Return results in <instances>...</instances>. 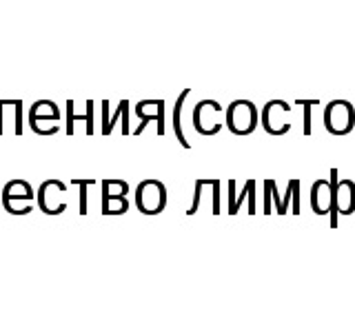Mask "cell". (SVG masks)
I'll list each match as a JSON object with an SVG mask.
<instances>
[{
    "label": "cell",
    "instance_id": "1",
    "mask_svg": "<svg viewBox=\"0 0 355 319\" xmlns=\"http://www.w3.org/2000/svg\"><path fill=\"white\" fill-rule=\"evenodd\" d=\"M36 202V191L27 180H9L0 193V204L9 215H29Z\"/></svg>",
    "mask_w": 355,
    "mask_h": 319
},
{
    "label": "cell",
    "instance_id": "5",
    "mask_svg": "<svg viewBox=\"0 0 355 319\" xmlns=\"http://www.w3.org/2000/svg\"><path fill=\"white\" fill-rule=\"evenodd\" d=\"M353 122H355V111H353L351 102H347V100L329 102L327 111H324V125L331 134H338V136L349 134L353 129Z\"/></svg>",
    "mask_w": 355,
    "mask_h": 319
},
{
    "label": "cell",
    "instance_id": "11",
    "mask_svg": "<svg viewBox=\"0 0 355 319\" xmlns=\"http://www.w3.org/2000/svg\"><path fill=\"white\" fill-rule=\"evenodd\" d=\"M71 184L73 186H80V215H87V193L85 191H87V186L98 184V182L96 180H83V178L78 180L76 178V180H71Z\"/></svg>",
    "mask_w": 355,
    "mask_h": 319
},
{
    "label": "cell",
    "instance_id": "3",
    "mask_svg": "<svg viewBox=\"0 0 355 319\" xmlns=\"http://www.w3.org/2000/svg\"><path fill=\"white\" fill-rule=\"evenodd\" d=\"M64 193H67V184L62 180L49 178L38 186L36 204L44 215H62L67 211Z\"/></svg>",
    "mask_w": 355,
    "mask_h": 319
},
{
    "label": "cell",
    "instance_id": "4",
    "mask_svg": "<svg viewBox=\"0 0 355 319\" xmlns=\"http://www.w3.org/2000/svg\"><path fill=\"white\" fill-rule=\"evenodd\" d=\"M103 204L100 211L103 215H125L129 211V184L125 180H103Z\"/></svg>",
    "mask_w": 355,
    "mask_h": 319
},
{
    "label": "cell",
    "instance_id": "7",
    "mask_svg": "<svg viewBox=\"0 0 355 319\" xmlns=\"http://www.w3.org/2000/svg\"><path fill=\"white\" fill-rule=\"evenodd\" d=\"M62 111L53 100H36L27 111L29 125H42V122H60Z\"/></svg>",
    "mask_w": 355,
    "mask_h": 319
},
{
    "label": "cell",
    "instance_id": "2",
    "mask_svg": "<svg viewBox=\"0 0 355 319\" xmlns=\"http://www.w3.org/2000/svg\"><path fill=\"white\" fill-rule=\"evenodd\" d=\"M169 195L160 180H144L136 186V208L144 215H158L166 208Z\"/></svg>",
    "mask_w": 355,
    "mask_h": 319
},
{
    "label": "cell",
    "instance_id": "6",
    "mask_svg": "<svg viewBox=\"0 0 355 319\" xmlns=\"http://www.w3.org/2000/svg\"><path fill=\"white\" fill-rule=\"evenodd\" d=\"M227 127L238 136L251 134L253 127H255V109H253V104L247 102V100L233 102L229 107V111H227Z\"/></svg>",
    "mask_w": 355,
    "mask_h": 319
},
{
    "label": "cell",
    "instance_id": "8",
    "mask_svg": "<svg viewBox=\"0 0 355 319\" xmlns=\"http://www.w3.org/2000/svg\"><path fill=\"white\" fill-rule=\"evenodd\" d=\"M136 113L142 118V125H149V120L158 122V134H164V102L162 100H144L138 102Z\"/></svg>",
    "mask_w": 355,
    "mask_h": 319
},
{
    "label": "cell",
    "instance_id": "10",
    "mask_svg": "<svg viewBox=\"0 0 355 319\" xmlns=\"http://www.w3.org/2000/svg\"><path fill=\"white\" fill-rule=\"evenodd\" d=\"M187 95H189V91H184L180 98H178L175 109H173V129H175V136H178V140H180L182 147H189V142H187V138L182 134V125H180V111H182V102L187 100Z\"/></svg>",
    "mask_w": 355,
    "mask_h": 319
},
{
    "label": "cell",
    "instance_id": "12",
    "mask_svg": "<svg viewBox=\"0 0 355 319\" xmlns=\"http://www.w3.org/2000/svg\"><path fill=\"white\" fill-rule=\"evenodd\" d=\"M22 131H25V127H22V100H16V104H14V134L22 136Z\"/></svg>",
    "mask_w": 355,
    "mask_h": 319
},
{
    "label": "cell",
    "instance_id": "14",
    "mask_svg": "<svg viewBox=\"0 0 355 319\" xmlns=\"http://www.w3.org/2000/svg\"><path fill=\"white\" fill-rule=\"evenodd\" d=\"M94 107H96V104H94L92 100H89V102L85 104V113H87V134H89V136H94V131H96V129H94Z\"/></svg>",
    "mask_w": 355,
    "mask_h": 319
},
{
    "label": "cell",
    "instance_id": "9",
    "mask_svg": "<svg viewBox=\"0 0 355 319\" xmlns=\"http://www.w3.org/2000/svg\"><path fill=\"white\" fill-rule=\"evenodd\" d=\"M118 120H122V134H129V102L122 100L118 107H116V113L109 118V125L103 129V134L109 136L111 131H114V125L118 122Z\"/></svg>",
    "mask_w": 355,
    "mask_h": 319
},
{
    "label": "cell",
    "instance_id": "13",
    "mask_svg": "<svg viewBox=\"0 0 355 319\" xmlns=\"http://www.w3.org/2000/svg\"><path fill=\"white\" fill-rule=\"evenodd\" d=\"M71 107H73V100H67V104H64V113H67L64 134H67V136H73V118H71Z\"/></svg>",
    "mask_w": 355,
    "mask_h": 319
},
{
    "label": "cell",
    "instance_id": "15",
    "mask_svg": "<svg viewBox=\"0 0 355 319\" xmlns=\"http://www.w3.org/2000/svg\"><path fill=\"white\" fill-rule=\"evenodd\" d=\"M5 134V104L0 100V136Z\"/></svg>",
    "mask_w": 355,
    "mask_h": 319
},
{
    "label": "cell",
    "instance_id": "16",
    "mask_svg": "<svg viewBox=\"0 0 355 319\" xmlns=\"http://www.w3.org/2000/svg\"><path fill=\"white\" fill-rule=\"evenodd\" d=\"M100 107H103V129H105L109 125V102H103Z\"/></svg>",
    "mask_w": 355,
    "mask_h": 319
}]
</instances>
